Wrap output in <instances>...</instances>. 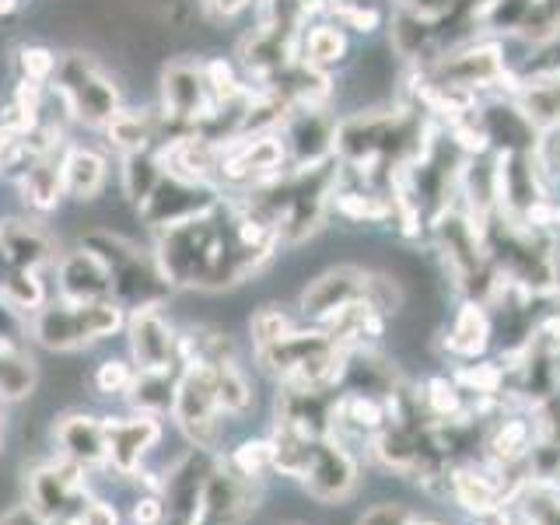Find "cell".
Listing matches in <instances>:
<instances>
[{"label":"cell","instance_id":"cell-34","mask_svg":"<svg viewBox=\"0 0 560 525\" xmlns=\"http://www.w3.org/2000/svg\"><path fill=\"white\" fill-rule=\"evenodd\" d=\"M133 375H137V368L127 364V361H119V358H105L98 368H95V389L102 396H127V389L133 385Z\"/></svg>","mask_w":560,"mask_h":525},{"label":"cell","instance_id":"cell-15","mask_svg":"<svg viewBox=\"0 0 560 525\" xmlns=\"http://www.w3.org/2000/svg\"><path fill=\"white\" fill-rule=\"evenodd\" d=\"M302 483L315 501H326V504L343 501L350 490L358 487V463H354V455L343 448L337 434L315 442Z\"/></svg>","mask_w":560,"mask_h":525},{"label":"cell","instance_id":"cell-12","mask_svg":"<svg viewBox=\"0 0 560 525\" xmlns=\"http://www.w3.org/2000/svg\"><path fill=\"white\" fill-rule=\"evenodd\" d=\"M259 508V480L242 477L224 459L214 463L203 490L200 525H245Z\"/></svg>","mask_w":560,"mask_h":525},{"label":"cell","instance_id":"cell-32","mask_svg":"<svg viewBox=\"0 0 560 525\" xmlns=\"http://www.w3.org/2000/svg\"><path fill=\"white\" fill-rule=\"evenodd\" d=\"M347 52V35L337 25H312L305 35V63L312 67H326L343 60Z\"/></svg>","mask_w":560,"mask_h":525},{"label":"cell","instance_id":"cell-23","mask_svg":"<svg viewBox=\"0 0 560 525\" xmlns=\"http://www.w3.org/2000/svg\"><path fill=\"white\" fill-rule=\"evenodd\" d=\"M102 130H105V137H109V144L122 154L148 151V148L162 144V119H151L148 113L119 109Z\"/></svg>","mask_w":560,"mask_h":525},{"label":"cell","instance_id":"cell-45","mask_svg":"<svg viewBox=\"0 0 560 525\" xmlns=\"http://www.w3.org/2000/svg\"><path fill=\"white\" fill-rule=\"evenodd\" d=\"M22 11V0H0V18H11Z\"/></svg>","mask_w":560,"mask_h":525},{"label":"cell","instance_id":"cell-1","mask_svg":"<svg viewBox=\"0 0 560 525\" xmlns=\"http://www.w3.org/2000/svg\"><path fill=\"white\" fill-rule=\"evenodd\" d=\"M277 228L253 214L242 200H218L203 214L162 228L154 256L172 288L221 291L249 280L273 259Z\"/></svg>","mask_w":560,"mask_h":525},{"label":"cell","instance_id":"cell-16","mask_svg":"<svg viewBox=\"0 0 560 525\" xmlns=\"http://www.w3.org/2000/svg\"><path fill=\"white\" fill-rule=\"evenodd\" d=\"M52 270H57V294H60V302H70V305L113 302L109 270H105V262L92 249H88V245L63 253L57 262H52Z\"/></svg>","mask_w":560,"mask_h":525},{"label":"cell","instance_id":"cell-43","mask_svg":"<svg viewBox=\"0 0 560 525\" xmlns=\"http://www.w3.org/2000/svg\"><path fill=\"white\" fill-rule=\"evenodd\" d=\"M0 525H49V522H43L28 504H14L11 512L0 515Z\"/></svg>","mask_w":560,"mask_h":525},{"label":"cell","instance_id":"cell-10","mask_svg":"<svg viewBox=\"0 0 560 525\" xmlns=\"http://www.w3.org/2000/svg\"><path fill=\"white\" fill-rule=\"evenodd\" d=\"M221 197H218V186L210 183H197V179H186V175H175L165 168L162 183L154 186V192L137 207L140 221L154 232H162V228H172V224H183L189 218L203 214V210L214 207Z\"/></svg>","mask_w":560,"mask_h":525},{"label":"cell","instance_id":"cell-41","mask_svg":"<svg viewBox=\"0 0 560 525\" xmlns=\"http://www.w3.org/2000/svg\"><path fill=\"white\" fill-rule=\"evenodd\" d=\"M361 525H410V518L396 504H378V508H372V512L361 518Z\"/></svg>","mask_w":560,"mask_h":525},{"label":"cell","instance_id":"cell-13","mask_svg":"<svg viewBox=\"0 0 560 525\" xmlns=\"http://www.w3.org/2000/svg\"><path fill=\"white\" fill-rule=\"evenodd\" d=\"M127 343L137 372H168L179 364V332L162 308H140L127 315Z\"/></svg>","mask_w":560,"mask_h":525},{"label":"cell","instance_id":"cell-17","mask_svg":"<svg viewBox=\"0 0 560 525\" xmlns=\"http://www.w3.org/2000/svg\"><path fill=\"white\" fill-rule=\"evenodd\" d=\"M52 445L60 459L81 469H105V420L84 410H70L52 420Z\"/></svg>","mask_w":560,"mask_h":525},{"label":"cell","instance_id":"cell-33","mask_svg":"<svg viewBox=\"0 0 560 525\" xmlns=\"http://www.w3.org/2000/svg\"><path fill=\"white\" fill-rule=\"evenodd\" d=\"M291 329H294L291 319L284 315V308H277V305H262V308L253 315V319H249V332H253L256 350H259V347H270V343H277V340H284Z\"/></svg>","mask_w":560,"mask_h":525},{"label":"cell","instance_id":"cell-3","mask_svg":"<svg viewBox=\"0 0 560 525\" xmlns=\"http://www.w3.org/2000/svg\"><path fill=\"white\" fill-rule=\"evenodd\" d=\"M256 358L262 372H270L280 385L291 389H323L343 382L347 347L337 343L326 329H291L284 340L259 347Z\"/></svg>","mask_w":560,"mask_h":525},{"label":"cell","instance_id":"cell-38","mask_svg":"<svg viewBox=\"0 0 560 525\" xmlns=\"http://www.w3.org/2000/svg\"><path fill=\"white\" fill-rule=\"evenodd\" d=\"M332 200H337L340 214L354 218V221H382L389 214V207L382 203V197H364V192H332Z\"/></svg>","mask_w":560,"mask_h":525},{"label":"cell","instance_id":"cell-24","mask_svg":"<svg viewBox=\"0 0 560 525\" xmlns=\"http://www.w3.org/2000/svg\"><path fill=\"white\" fill-rule=\"evenodd\" d=\"M175 385H179V368H168V372H137L133 385L127 389V402L133 407V413L165 417L172 413Z\"/></svg>","mask_w":560,"mask_h":525},{"label":"cell","instance_id":"cell-29","mask_svg":"<svg viewBox=\"0 0 560 525\" xmlns=\"http://www.w3.org/2000/svg\"><path fill=\"white\" fill-rule=\"evenodd\" d=\"M487 448H490V455H494V463L512 466L515 459H522V455L533 448V424L529 420H518V417L501 420L498 431L490 434Z\"/></svg>","mask_w":560,"mask_h":525},{"label":"cell","instance_id":"cell-8","mask_svg":"<svg viewBox=\"0 0 560 525\" xmlns=\"http://www.w3.org/2000/svg\"><path fill=\"white\" fill-rule=\"evenodd\" d=\"M221 399H218V385L210 375L207 364H183L179 368V385H175V402H172V417L179 431L186 434V442L192 448L203 452H218L221 448Z\"/></svg>","mask_w":560,"mask_h":525},{"label":"cell","instance_id":"cell-42","mask_svg":"<svg viewBox=\"0 0 560 525\" xmlns=\"http://www.w3.org/2000/svg\"><path fill=\"white\" fill-rule=\"evenodd\" d=\"M253 0H200V8L207 18H214V22H224V18H235L238 11L249 8Z\"/></svg>","mask_w":560,"mask_h":525},{"label":"cell","instance_id":"cell-48","mask_svg":"<svg viewBox=\"0 0 560 525\" xmlns=\"http://www.w3.org/2000/svg\"><path fill=\"white\" fill-rule=\"evenodd\" d=\"M410 525H434V522H410Z\"/></svg>","mask_w":560,"mask_h":525},{"label":"cell","instance_id":"cell-14","mask_svg":"<svg viewBox=\"0 0 560 525\" xmlns=\"http://www.w3.org/2000/svg\"><path fill=\"white\" fill-rule=\"evenodd\" d=\"M284 140V154L294 168L323 165L337 151V122H332L319 105H298L277 130Z\"/></svg>","mask_w":560,"mask_h":525},{"label":"cell","instance_id":"cell-19","mask_svg":"<svg viewBox=\"0 0 560 525\" xmlns=\"http://www.w3.org/2000/svg\"><path fill=\"white\" fill-rule=\"evenodd\" d=\"M438 81L455 84V88H487L504 78V57L494 43H480V46H469L463 52H452L442 63L434 67Z\"/></svg>","mask_w":560,"mask_h":525},{"label":"cell","instance_id":"cell-25","mask_svg":"<svg viewBox=\"0 0 560 525\" xmlns=\"http://www.w3.org/2000/svg\"><path fill=\"white\" fill-rule=\"evenodd\" d=\"M165 175V158L162 148H148V151H133L122 154V168H119V183H122V197L133 200L137 207L144 203L154 186L162 183Z\"/></svg>","mask_w":560,"mask_h":525},{"label":"cell","instance_id":"cell-22","mask_svg":"<svg viewBox=\"0 0 560 525\" xmlns=\"http://www.w3.org/2000/svg\"><path fill=\"white\" fill-rule=\"evenodd\" d=\"M448 483H452V498L459 501L466 512L480 515V518H494L501 515V508L508 501L504 487L498 480H490L487 472L480 469H469V466H459L448 472Z\"/></svg>","mask_w":560,"mask_h":525},{"label":"cell","instance_id":"cell-28","mask_svg":"<svg viewBox=\"0 0 560 525\" xmlns=\"http://www.w3.org/2000/svg\"><path fill=\"white\" fill-rule=\"evenodd\" d=\"M35 382H39V368L25 350H0V399H28L35 393Z\"/></svg>","mask_w":560,"mask_h":525},{"label":"cell","instance_id":"cell-7","mask_svg":"<svg viewBox=\"0 0 560 525\" xmlns=\"http://www.w3.org/2000/svg\"><path fill=\"white\" fill-rule=\"evenodd\" d=\"M354 302H372L378 312H396L399 291L393 280L375 277L358 267H337L323 277H315L312 284L302 291V312L308 319H329L332 312H340Z\"/></svg>","mask_w":560,"mask_h":525},{"label":"cell","instance_id":"cell-11","mask_svg":"<svg viewBox=\"0 0 560 525\" xmlns=\"http://www.w3.org/2000/svg\"><path fill=\"white\" fill-rule=\"evenodd\" d=\"M158 442H162V417H109L105 420V469H113L122 480H133Z\"/></svg>","mask_w":560,"mask_h":525},{"label":"cell","instance_id":"cell-21","mask_svg":"<svg viewBox=\"0 0 560 525\" xmlns=\"http://www.w3.org/2000/svg\"><path fill=\"white\" fill-rule=\"evenodd\" d=\"M109 179V162L95 148L74 144L63 151V189L81 203H92Z\"/></svg>","mask_w":560,"mask_h":525},{"label":"cell","instance_id":"cell-27","mask_svg":"<svg viewBox=\"0 0 560 525\" xmlns=\"http://www.w3.org/2000/svg\"><path fill=\"white\" fill-rule=\"evenodd\" d=\"M210 375H214V385H218V399H221V410L224 413H245L253 407V382L245 378L238 358H221V361H210Z\"/></svg>","mask_w":560,"mask_h":525},{"label":"cell","instance_id":"cell-9","mask_svg":"<svg viewBox=\"0 0 560 525\" xmlns=\"http://www.w3.org/2000/svg\"><path fill=\"white\" fill-rule=\"evenodd\" d=\"M218 95L207 81V70L197 60H172L162 70V119L172 127V140L197 133L200 122L218 109ZM168 140V144H172Z\"/></svg>","mask_w":560,"mask_h":525},{"label":"cell","instance_id":"cell-31","mask_svg":"<svg viewBox=\"0 0 560 525\" xmlns=\"http://www.w3.org/2000/svg\"><path fill=\"white\" fill-rule=\"evenodd\" d=\"M224 463L238 469L242 477L249 480H262V472H273V445L270 438H253V442H242L238 448H232L224 455Z\"/></svg>","mask_w":560,"mask_h":525},{"label":"cell","instance_id":"cell-39","mask_svg":"<svg viewBox=\"0 0 560 525\" xmlns=\"http://www.w3.org/2000/svg\"><path fill=\"white\" fill-rule=\"evenodd\" d=\"M337 14L343 18V22L350 25V28H358V32H372V28H378V11H372V8H354V4H340L337 8Z\"/></svg>","mask_w":560,"mask_h":525},{"label":"cell","instance_id":"cell-35","mask_svg":"<svg viewBox=\"0 0 560 525\" xmlns=\"http://www.w3.org/2000/svg\"><path fill=\"white\" fill-rule=\"evenodd\" d=\"M424 402H428L431 417H438V420H455V417L463 413L459 385L448 382V378H431V382H428V396H424Z\"/></svg>","mask_w":560,"mask_h":525},{"label":"cell","instance_id":"cell-37","mask_svg":"<svg viewBox=\"0 0 560 525\" xmlns=\"http://www.w3.org/2000/svg\"><path fill=\"white\" fill-rule=\"evenodd\" d=\"M28 340V319L11 302L0 298V350H25Z\"/></svg>","mask_w":560,"mask_h":525},{"label":"cell","instance_id":"cell-30","mask_svg":"<svg viewBox=\"0 0 560 525\" xmlns=\"http://www.w3.org/2000/svg\"><path fill=\"white\" fill-rule=\"evenodd\" d=\"M518 32L529 43H550L560 35V0H533L518 18Z\"/></svg>","mask_w":560,"mask_h":525},{"label":"cell","instance_id":"cell-18","mask_svg":"<svg viewBox=\"0 0 560 525\" xmlns=\"http://www.w3.org/2000/svg\"><path fill=\"white\" fill-rule=\"evenodd\" d=\"M57 259H60L57 242H52V235L39 221H25V218L0 221V262L39 273L52 267Z\"/></svg>","mask_w":560,"mask_h":525},{"label":"cell","instance_id":"cell-6","mask_svg":"<svg viewBox=\"0 0 560 525\" xmlns=\"http://www.w3.org/2000/svg\"><path fill=\"white\" fill-rule=\"evenodd\" d=\"M25 504L49 525H78L84 508L92 504L88 469L60 459V455L49 463H39L25 477Z\"/></svg>","mask_w":560,"mask_h":525},{"label":"cell","instance_id":"cell-36","mask_svg":"<svg viewBox=\"0 0 560 525\" xmlns=\"http://www.w3.org/2000/svg\"><path fill=\"white\" fill-rule=\"evenodd\" d=\"M18 67H22V78L28 84H49L52 70H57V52L46 46H25L18 52Z\"/></svg>","mask_w":560,"mask_h":525},{"label":"cell","instance_id":"cell-40","mask_svg":"<svg viewBox=\"0 0 560 525\" xmlns=\"http://www.w3.org/2000/svg\"><path fill=\"white\" fill-rule=\"evenodd\" d=\"M78 525H119V515H116V508L109 501L92 498V504L84 508V515H81Z\"/></svg>","mask_w":560,"mask_h":525},{"label":"cell","instance_id":"cell-26","mask_svg":"<svg viewBox=\"0 0 560 525\" xmlns=\"http://www.w3.org/2000/svg\"><path fill=\"white\" fill-rule=\"evenodd\" d=\"M490 343V319H487V312L480 302H466L459 308V315H455V323L448 329V337H445V347L452 350V354H459V358H477L483 354Z\"/></svg>","mask_w":560,"mask_h":525},{"label":"cell","instance_id":"cell-47","mask_svg":"<svg viewBox=\"0 0 560 525\" xmlns=\"http://www.w3.org/2000/svg\"><path fill=\"white\" fill-rule=\"evenodd\" d=\"M557 477H560V452H557Z\"/></svg>","mask_w":560,"mask_h":525},{"label":"cell","instance_id":"cell-20","mask_svg":"<svg viewBox=\"0 0 560 525\" xmlns=\"http://www.w3.org/2000/svg\"><path fill=\"white\" fill-rule=\"evenodd\" d=\"M18 192H22L25 207L39 210V214H49V210L60 207L63 197V151L60 148H49L39 158L18 172Z\"/></svg>","mask_w":560,"mask_h":525},{"label":"cell","instance_id":"cell-5","mask_svg":"<svg viewBox=\"0 0 560 525\" xmlns=\"http://www.w3.org/2000/svg\"><path fill=\"white\" fill-rule=\"evenodd\" d=\"M49 84L57 92L63 113L84 122V127H105L122 109L116 81L105 74V67L95 57H88L81 49L57 57V70H52Z\"/></svg>","mask_w":560,"mask_h":525},{"label":"cell","instance_id":"cell-46","mask_svg":"<svg viewBox=\"0 0 560 525\" xmlns=\"http://www.w3.org/2000/svg\"><path fill=\"white\" fill-rule=\"evenodd\" d=\"M0 452H4V413H0Z\"/></svg>","mask_w":560,"mask_h":525},{"label":"cell","instance_id":"cell-4","mask_svg":"<svg viewBox=\"0 0 560 525\" xmlns=\"http://www.w3.org/2000/svg\"><path fill=\"white\" fill-rule=\"evenodd\" d=\"M119 329H127V312L116 302H46L35 315H28L32 340L46 350H57V354H70V350H84L98 340H109Z\"/></svg>","mask_w":560,"mask_h":525},{"label":"cell","instance_id":"cell-44","mask_svg":"<svg viewBox=\"0 0 560 525\" xmlns=\"http://www.w3.org/2000/svg\"><path fill=\"white\" fill-rule=\"evenodd\" d=\"M18 137L22 133H14L8 127H0V172H8L11 168V158H14V148H18Z\"/></svg>","mask_w":560,"mask_h":525},{"label":"cell","instance_id":"cell-2","mask_svg":"<svg viewBox=\"0 0 560 525\" xmlns=\"http://www.w3.org/2000/svg\"><path fill=\"white\" fill-rule=\"evenodd\" d=\"M109 270V288H113V302L122 312H140V308H162L165 298L172 294V284L165 280L162 267H158V256L140 249L137 242L122 238L109 228H95L88 232L84 242Z\"/></svg>","mask_w":560,"mask_h":525}]
</instances>
